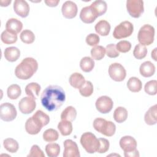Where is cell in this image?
Returning <instances> with one entry per match:
<instances>
[{
  "mask_svg": "<svg viewBox=\"0 0 157 157\" xmlns=\"http://www.w3.org/2000/svg\"><path fill=\"white\" fill-rule=\"evenodd\" d=\"M147 54V49L145 45L140 44L136 45L133 50V55L137 59L144 58Z\"/></svg>",
  "mask_w": 157,
  "mask_h": 157,
  "instance_id": "f35d334b",
  "label": "cell"
},
{
  "mask_svg": "<svg viewBox=\"0 0 157 157\" xmlns=\"http://www.w3.org/2000/svg\"><path fill=\"white\" fill-rule=\"evenodd\" d=\"M80 141L82 146L87 153L92 154L97 152L99 146V141L92 132H84L81 136Z\"/></svg>",
  "mask_w": 157,
  "mask_h": 157,
  "instance_id": "277c9868",
  "label": "cell"
},
{
  "mask_svg": "<svg viewBox=\"0 0 157 157\" xmlns=\"http://www.w3.org/2000/svg\"><path fill=\"white\" fill-rule=\"evenodd\" d=\"M120 146L124 153H129L136 150L137 142L133 137L125 136L120 139Z\"/></svg>",
  "mask_w": 157,
  "mask_h": 157,
  "instance_id": "5bb4252c",
  "label": "cell"
},
{
  "mask_svg": "<svg viewBox=\"0 0 157 157\" xmlns=\"http://www.w3.org/2000/svg\"><path fill=\"white\" fill-rule=\"evenodd\" d=\"M58 137L59 134L58 131L52 128L46 129L43 133V139L47 142H55Z\"/></svg>",
  "mask_w": 157,
  "mask_h": 157,
  "instance_id": "e575fe53",
  "label": "cell"
},
{
  "mask_svg": "<svg viewBox=\"0 0 157 157\" xmlns=\"http://www.w3.org/2000/svg\"><path fill=\"white\" fill-rule=\"evenodd\" d=\"M28 157H45L43 151L39 148L37 145H33L31 148Z\"/></svg>",
  "mask_w": 157,
  "mask_h": 157,
  "instance_id": "bcb514c9",
  "label": "cell"
},
{
  "mask_svg": "<svg viewBox=\"0 0 157 157\" xmlns=\"http://www.w3.org/2000/svg\"><path fill=\"white\" fill-rule=\"evenodd\" d=\"M155 33L154 27L150 25L145 24L140 28L138 32V41L143 45H150L154 41Z\"/></svg>",
  "mask_w": 157,
  "mask_h": 157,
  "instance_id": "5b68a950",
  "label": "cell"
},
{
  "mask_svg": "<svg viewBox=\"0 0 157 157\" xmlns=\"http://www.w3.org/2000/svg\"><path fill=\"white\" fill-rule=\"evenodd\" d=\"M23 28V23L19 20L12 18L9 19L6 23V29L13 34H17Z\"/></svg>",
  "mask_w": 157,
  "mask_h": 157,
  "instance_id": "e0dca14e",
  "label": "cell"
},
{
  "mask_svg": "<svg viewBox=\"0 0 157 157\" xmlns=\"http://www.w3.org/2000/svg\"><path fill=\"white\" fill-rule=\"evenodd\" d=\"M17 115L15 107L11 103L4 102L0 105V118L4 121L13 120Z\"/></svg>",
  "mask_w": 157,
  "mask_h": 157,
  "instance_id": "52a82bcc",
  "label": "cell"
},
{
  "mask_svg": "<svg viewBox=\"0 0 157 157\" xmlns=\"http://www.w3.org/2000/svg\"><path fill=\"white\" fill-rule=\"evenodd\" d=\"M32 118L35 123L42 128L48 124L50 121L49 116L40 110L36 111Z\"/></svg>",
  "mask_w": 157,
  "mask_h": 157,
  "instance_id": "ac0fdd59",
  "label": "cell"
},
{
  "mask_svg": "<svg viewBox=\"0 0 157 157\" xmlns=\"http://www.w3.org/2000/svg\"><path fill=\"white\" fill-rule=\"evenodd\" d=\"M124 155L126 157H139L140 156L137 149L129 153H124Z\"/></svg>",
  "mask_w": 157,
  "mask_h": 157,
  "instance_id": "c3c4849f",
  "label": "cell"
},
{
  "mask_svg": "<svg viewBox=\"0 0 157 157\" xmlns=\"http://www.w3.org/2000/svg\"><path fill=\"white\" fill-rule=\"evenodd\" d=\"M36 107L35 99L31 97H24L18 103V108L20 111L23 114H29L32 113Z\"/></svg>",
  "mask_w": 157,
  "mask_h": 157,
  "instance_id": "8fae6325",
  "label": "cell"
},
{
  "mask_svg": "<svg viewBox=\"0 0 157 157\" xmlns=\"http://www.w3.org/2000/svg\"><path fill=\"white\" fill-rule=\"evenodd\" d=\"M5 58L10 62L16 61L20 56V50L15 47H7L4 52Z\"/></svg>",
  "mask_w": 157,
  "mask_h": 157,
  "instance_id": "ffe728a7",
  "label": "cell"
},
{
  "mask_svg": "<svg viewBox=\"0 0 157 157\" xmlns=\"http://www.w3.org/2000/svg\"><path fill=\"white\" fill-rule=\"evenodd\" d=\"M21 40L26 44H32L35 40V35L33 31L29 29L23 30L20 36Z\"/></svg>",
  "mask_w": 157,
  "mask_h": 157,
  "instance_id": "74e56055",
  "label": "cell"
},
{
  "mask_svg": "<svg viewBox=\"0 0 157 157\" xmlns=\"http://www.w3.org/2000/svg\"><path fill=\"white\" fill-rule=\"evenodd\" d=\"M128 110L123 107H117L113 112V118L115 121L118 123L125 121L128 118Z\"/></svg>",
  "mask_w": 157,
  "mask_h": 157,
  "instance_id": "4316f807",
  "label": "cell"
},
{
  "mask_svg": "<svg viewBox=\"0 0 157 157\" xmlns=\"http://www.w3.org/2000/svg\"><path fill=\"white\" fill-rule=\"evenodd\" d=\"M21 93V90L20 86L17 84H12L10 85L7 90V96L10 99H17Z\"/></svg>",
  "mask_w": 157,
  "mask_h": 157,
  "instance_id": "836d02e7",
  "label": "cell"
},
{
  "mask_svg": "<svg viewBox=\"0 0 157 157\" xmlns=\"http://www.w3.org/2000/svg\"><path fill=\"white\" fill-rule=\"evenodd\" d=\"M38 63L33 58H24L15 69V75L21 80L30 78L37 71Z\"/></svg>",
  "mask_w": 157,
  "mask_h": 157,
  "instance_id": "7a4b0ae2",
  "label": "cell"
},
{
  "mask_svg": "<svg viewBox=\"0 0 157 157\" xmlns=\"http://www.w3.org/2000/svg\"><path fill=\"white\" fill-rule=\"evenodd\" d=\"M85 40L88 45L91 47H95L99 43L100 38L98 34L94 33H91L86 36Z\"/></svg>",
  "mask_w": 157,
  "mask_h": 157,
  "instance_id": "ee69618b",
  "label": "cell"
},
{
  "mask_svg": "<svg viewBox=\"0 0 157 157\" xmlns=\"http://www.w3.org/2000/svg\"><path fill=\"white\" fill-rule=\"evenodd\" d=\"M157 81L156 80H152L147 82L144 86V90L146 93L149 95H156L157 93L156 89Z\"/></svg>",
  "mask_w": 157,
  "mask_h": 157,
  "instance_id": "60d3db41",
  "label": "cell"
},
{
  "mask_svg": "<svg viewBox=\"0 0 157 157\" xmlns=\"http://www.w3.org/2000/svg\"><path fill=\"white\" fill-rule=\"evenodd\" d=\"M1 39L5 44H12L17 42V34L11 33L5 30L1 34Z\"/></svg>",
  "mask_w": 157,
  "mask_h": 157,
  "instance_id": "8d00e7d4",
  "label": "cell"
},
{
  "mask_svg": "<svg viewBox=\"0 0 157 157\" xmlns=\"http://www.w3.org/2000/svg\"><path fill=\"white\" fill-rule=\"evenodd\" d=\"M62 14L67 19H72L76 17L78 9L76 4L72 1H67L64 2L61 7Z\"/></svg>",
  "mask_w": 157,
  "mask_h": 157,
  "instance_id": "4fadbf2b",
  "label": "cell"
},
{
  "mask_svg": "<svg viewBox=\"0 0 157 157\" xmlns=\"http://www.w3.org/2000/svg\"><path fill=\"white\" fill-rule=\"evenodd\" d=\"M66 100V94L62 87L58 85H49L42 91L40 101L43 107L52 112L60 108Z\"/></svg>",
  "mask_w": 157,
  "mask_h": 157,
  "instance_id": "6da1fadb",
  "label": "cell"
},
{
  "mask_svg": "<svg viewBox=\"0 0 157 157\" xmlns=\"http://www.w3.org/2000/svg\"><path fill=\"white\" fill-rule=\"evenodd\" d=\"M110 25L107 21L102 20L99 21L96 24L94 29L98 34L102 36H106L109 35L110 31Z\"/></svg>",
  "mask_w": 157,
  "mask_h": 157,
  "instance_id": "44dd1931",
  "label": "cell"
},
{
  "mask_svg": "<svg viewBox=\"0 0 157 157\" xmlns=\"http://www.w3.org/2000/svg\"><path fill=\"white\" fill-rule=\"evenodd\" d=\"M156 48H155L154 50L151 52V58L156 61L157 59H156Z\"/></svg>",
  "mask_w": 157,
  "mask_h": 157,
  "instance_id": "f907efd6",
  "label": "cell"
},
{
  "mask_svg": "<svg viewBox=\"0 0 157 157\" xmlns=\"http://www.w3.org/2000/svg\"><path fill=\"white\" fill-rule=\"evenodd\" d=\"M40 86L36 82H31L28 84L25 87V93L29 97H31L34 99H36L39 96Z\"/></svg>",
  "mask_w": 157,
  "mask_h": 157,
  "instance_id": "cb8c5ba5",
  "label": "cell"
},
{
  "mask_svg": "<svg viewBox=\"0 0 157 157\" xmlns=\"http://www.w3.org/2000/svg\"><path fill=\"white\" fill-rule=\"evenodd\" d=\"M12 2L11 0H7V1H3V0H1L0 1V3H1V6L2 7H6L8 6L9 5V4H10Z\"/></svg>",
  "mask_w": 157,
  "mask_h": 157,
  "instance_id": "681fc988",
  "label": "cell"
},
{
  "mask_svg": "<svg viewBox=\"0 0 157 157\" xmlns=\"http://www.w3.org/2000/svg\"><path fill=\"white\" fill-rule=\"evenodd\" d=\"M106 55L108 57L111 58H115L119 56V52L117 50L116 45L114 44H110L106 46L105 48Z\"/></svg>",
  "mask_w": 157,
  "mask_h": 157,
  "instance_id": "7bdbcfd3",
  "label": "cell"
},
{
  "mask_svg": "<svg viewBox=\"0 0 157 157\" xmlns=\"http://www.w3.org/2000/svg\"><path fill=\"white\" fill-rule=\"evenodd\" d=\"M93 128L101 134L111 137L115 133L116 126L111 121H107L102 118H96L93 121Z\"/></svg>",
  "mask_w": 157,
  "mask_h": 157,
  "instance_id": "3957f363",
  "label": "cell"
},
{
  "mask_svg": "<svg viewBox=\"0 0 157 157\" xmlns=\"http://www.w3.org/2000/svg\"><path fill=\"white\" fill-rule=\"evenodd\" d=\"M96 108L98 112L101 113H109L113 106L112 99L107 96H102L99 97L95 103Z\"/></svg>",
  "mask_w": 157,
  "mask_h": 157,
  "instance_id": "30bf717a",
  "label": "cell"
},
{
  "mask_svg": "<svg viewBox=\"0 0 157 157\" xmlns=\"http://www.w3.org/2000/svg\"><path fill=\"white\" fill-rule=\"evenodd\" d=\"M13 10L17 15L22 18H25L28 17L30 8L26 1L15 0L13 2Z\"/></svg>",
  "mask_w": 157,
  "mask_h": 157,
  "instance_id": "9a60e30c",
  "label": "cell"
},
{
  "mask_svg": "<svg viewBox=\"0 0 157 157\" xmlns=\"http://www.w3.org/2000/svg\"><path fill=\"white\" fill-rule=\"evenodd\" d=\"M140 74L144 77H150L155 72V66L150 61H147L141 64L139 68Z\"/></svg>",
  "mask_w": 157,
  "mask_h": 157,
  "instance_id": "d6986e66",
  "label": "cell"
},
{
  "mask_svg": "<svg viewBox=\"0 0 157 157\" xmlns=\"http://www.w3.org/2000/svg\"><path fill=\"white\" fill-rule=\"evenodd\" d=\"M91 7L93 9L98 17L104 15L107 9V5L105 1L96 0L91 4Z\"/></svg>",
  "mask_w": 157,
  "mask_h": 157,
  "instance_id": "d4e9b609",
  "label": "cell"
},
{
  "mask_svg": "<svg viewBox=\"0 0 157 157\" xmlns=\"http://www.w3.org/2000/svg\"><path fill=\"white\" fill-rule=\"evenodd\" d=\"M94 64V59L90 56H85L80 61V67L85 72H91L93 69Z\"/></svg>",
  "mask_w": 157,
  "mask_h": 157,
  "instance_id": "f1b7e54d",
  "label": "cell"
},
{
  "mask_svg": "<svg viewBox=\"0 0 157 157\" xmlns=\"http://www.w3.org/2000/svg\"><path fill=\"white\" fill-rule=\"evenodd\" d=\"M44 2L49 7H56L59 2V0H45Z\"/></svg>",
  "mask_w": 157,
  "mask_h": 157,
  "instance_id": "7dc6e473",
  "label": "cell"
},
{
  "mask_svg": "<svg viewBox=\"0 0 157 157\" xmlns=\"http://www.w3.org/2000/svg\"><path fill=\"white\" fill-rule=\"evenodd\" d=\"M134 31V26L129 21H124L117 25L113 32V36L117 39H121L130 36Z\"/></svg>",
  "mask_w": 157,
  "mask_h": 157,
  "instance_id": "8992f818",
  "label": "cell"
},
{
  "mask_svg": "<svg viewBox=\"0 0 157 157\" xmlns=\"http://www.w3.org/2000/svg\"><path fill=\"white\" fill-rule=\"evenodd\" d=\"M93 9L91 6H86L82 9L80 13V18L85 23H92L98 18Z\"/></svg>",
  "mask_w": 157,
  "mask_h": 157,
  "instance_id": "2e32d148",
  "label": "cell"
},
{
  "mask_svg": "<svg viewBox=\"0 0 157 157\" xmlns=\"http://www.w3.org/2000/svg\"><path fill=\"white\" fill-rule=\"evenodd\" d=\"M3 145L6 150L12 153H16L19 148L18 142L12 138H7L4 139L3 141Z\"/></svg>",
  "mask_w": 157,
  "mask_h": 157,
  "instance_id": "1f68e13d",
  "label": "cell"
},
{
  "mask_svg": "<svg viewBox=\"0 0 157 157\" xmlns=\"http://www.w3.org/2000/svg\"><path fill=\"white\" fill-rule=\"evenodd\" d=\"M105 55V48L101 45H96L91 50V55L93 59L101 60Z\"/></svg>",
  "mask_w": 157,
  "mask_h": 157,
  "instance_id": "d590c367",
  "label": "cell"
},
{
  "mask_svg": "<svg viewBox=\"0 0 157 157\" xmlns=\"http://www.w3.org/2000/svg\"><path fill=\"white\" fill-rule=\"evenodd\" d=\"M117 50L121 53H126L131 48V44L128 40H120L116 45Z\"/></svg>",
  "mask_w": 157,
  "mask_h": 157,
  "instance_id": "b9f144b4",
  "label": "cell"
},
{
  "mask_svg": "<svg viewBox=\"0 0 157 157\" xmlns=\"http://www.w3.org/2000/svg\"><path fill=\"white\" fill-rule=\"evenodd\" d=\"M128 88L133 93L139 92L142 88V83L140 79L136 77H131L127 82Z\"/></svg>",
  "mask_w": 157,
  "mask_h": 157,
  "instance_id": "f546056e",
  "label": "cell"
},
{
  "mask_svg": "<svg viewBox=\"0 0 157 157\" xmlns=\"http://www.w3.org/2000/svg\"><path fill=\"white\" fill-rule=\"evenodd\" d=\"M26 131L31 135L37 134L42 129L39 126H38L33 120L32 117H29L25 123Z\"/></svg>",
  "mask_w": 157,
  "mask_h": 157,
  "instance_id": "83f0119b",
  "label": "cell"
},
{
  "mask_svg": "<svg viewBox=\"0 0 157 157\" xmlns=\"http://www.w3.org/2000/svg\"><path fill=\"white\" fill-rule=\"evenodd\" d=\"M126 9L132 17L139 18L144 12V1L142 0H128Z\"/></svg>",
  "mask_w": 157,
  "mask_h": 157,
  "instance_id": "ba28073f",
  "label": "cell"
},
{
  "mask_svg": "<svg viewBox=\"0 0 157 157\" xmlns=\"http://www.w3.org/2000/svg\"><path fill=\"white\" fill-rule=\"evenodd\" d=\"M109 74L113 80L121 82L126 76V71L121 64L114 63L111 64L109 67Z\"/></svg>",
  "mask_w": 157,
  "mask_h": 157,
  "instance_id": "9c48e42d",
  "label": "cell"
},
{
  "mask_svg": "<svg viewBox=\"0 0 157 157\" xmlns=\"http://www.w3.org/2000/svg\"><path fill=\"white\" fill-rule=\"evenodd\" d=\"M58 129L61 135L67 136L70 135L72 132V124L71 121L67 120H61L58 124Z\"/></svg>",
  "mask_w": 157,
  "mask_h": 157,
  "instance_id": "4dcf8cb0",
  "label": "cell"
},
{
  "mask_svg": "<svg viewBox=\"0 0 157 157\" xmlns=\"http://www.w3.org/2000/svg\"><path fill=\"white\" fill-rule=\"evenodd\" d=\"M63 157H80L78 147L75 142L71 139H67L64 142Z\"/></svg>",
  "mask_w": 157,
  "mask_h": 157,
  "instance_id": "7c38bea8",
  "label": "cell"
},
{
  "mask_svg": "<svg viewBox=\"0 0 157 157\" xmlns=\"http://www.w3.org/2000/svg\"><path fill=\"white\" fill-rule=\"evenodd\" d=\"M80 94L83 97H89L93 93V85L90 81L86 80L85 83L79 88Z\"/></svg>",
  "mask_w": 157,
  "mask_h": 157,
  "instance_id": "ab89813d",
  "label": "cell"
},
{
  "mask_svg": "<svg viewBox=\"0 0 157 157\" xmlns=\"http://www.w3.org/2000/svg\"><path fill=\"white\" fill-rule=\"evenodd\" d=\"M70 85L76 89H79L85 83V79L82 74L78 72H74L71 74L69 79Z\"/></svg>",
  "mask_w": 157,
  "mask_h": 157,
  "instance_id": "7402d4cb",
  "label": "cell"
},
{
  "mask_svg": "<svg viewBox=\"0 0 157 157\" xmlns=\"http://www.w3.org/2000/svg\"><path fill=\"white\" fill-rule=\"evenodd\" d=\"M45 152L49 157H57L60 153V147L56 143H49L45 148Z\"/></svg>",
  "mask_w": 157,
  "mask_h": 157,
  "instance_id": "d6a6232c",
  "label": "cell"
},
{
  "mask_svg": "<svg viewBox=\"0 0 157 157\" xmlns=\"http://www.w3.org/2000/svg\"><path fill=\"white\" fill-rule=\"evenodd\" d=\"M156 104L150 107L146 112L144 116V120L148 125H154L157 123L156 120Z\"/></svg>",
  "mask_w": 157,
  "mask_h": 157,
  "instance_id": "603a6c76",
  "label": "cell"
},
{
  "mask_svg": "<svg viewBox=\"0 0 157 157\" xmlns=\"http://www.w3.org/2000/svg\"><path fill=\"white\" fill-rule=\"evenodd\" d=\"M98 139L99 141V146L97 152L99 153H104L107 152L109 149V141L105 138H99Z\"/></svg>",
  "mask_w": 157,
  "mask_h": 157,
  "instance_id": "f6af8a7d",
  "label": "cell"
},
{
  "mask_svg": "<svg viewBox=\"0 0 157 157\" xmlns=\"http://www.w3.org/2000/svg\"><path fill=\"white\" fill-rule=\"evenodd\" d=\"M77 117V110L73 106H67L66 107L61 114V120H67L73 121Z\"/></svg>",
  "mask_w": 157,
  "mask_h": 157,
  "instance_id": "484cf974",
  "label": "cell"
}]
</instances>
